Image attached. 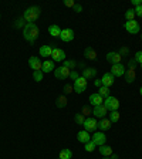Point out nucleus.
<instances>
[{
  "label": "nucleus",
  "mask_w": 142,
  "mask_h": 159,
  "mask_svg": "<svg viewBox=\"0 0 142 159\" xmlns=\"http://www.w3.org/2000/svg\"><path fill=\"white\" fill-rule=\"evenodd\" d=\"M63 91H64V95L71 94V93H74V87L71 85V84H66V85L63 87Z\"/></svg>",
  "instance_id": "37"
},
{
  "label": "nucleus",
  "mask_w": 142,
  "mask_h": 159,
  "mask_svg": "<svg viewBox=\"0 0 142 159\" xmlns=\"http://www.w3.org/2000/svg\"><path fill=\"white\" fill-rule=\"evenodd\" d=\"M99 153L104 156V158H109V156L112 155V148L109 145H103V146H99Z\"/></svg>",
  "instance_id": "24"
},
{
  "label": "nucleus",
  "mask_w": 142,
  "mask_h": 159,
  "mask_svg": "<svg viewBox=\"0 0 142 159\" xmlns=\"http://www.w3.org/2000/svg\"><path fill=\"white\" fill-rule=\"evenodd\" d=\"M135 10L134 9H128L125 11V19H126V21H131V20H135Z\"/></svg>",
  "instance_id": "29"
},
{
  "label": "nucleus",
  "mask_w": 142,
  "mask_h": 159,
  "mask_svg": "<svg viewBox=\"0 0 142 159\" xmlns=\"http://www.w3.org/2000/svg\"><path fill=\"white\" fill-rule=\"evenodd\" d=\"M70 73H71V70L64 67V66H61V67L54 70V77L58 80H66V78H70Z\"/></svg>",
  "instance_id": "5"
},
{
  "label": "nucleus",
  "mask_w": 142,
  "mask_h": 159,
  "mask_svg": "<svg viewBox=\"0 0 142 159\" xmlns=\"http://www.w3.org/2000/svg\"><path fill=\"white\" fill-rule=\"evenodd\" d=\"M73 9H74V11H76V13H81V11H83V6H81V4H76Z\"/></svg>",
  "instance_id": "44"
},
{
  "label": "nucleus",
  "mask_w": 142,
  "mask_h": 159,
  "mask_svg": "<svg viewBox=\"0 0 142 159\" xmlns=\"http://www.w3.org/2000/svg\"><path fill=\"white\" fill-rule=\"evenodd\" d=\"M136 66H138V63L135 61V58L128 60V68H135L136 70Z\"/></svg>",
  "instance_id": "40"
},
{
  "label": "nucleus",
  "mask_w": 142,
  "mask_h": 159,
  "mask_svg": "<svg viewBox=\"0 0 142 159\" xmlns=\"http://www.w3.org/2000/svg\"><path fill=\"white\" fill-rule=\"evenodd\" d=\"M125 30L131 34H138L139 33V23L136 20H131L125 23Z\"/></svg>",
  "instance_id": "11"
},
{
  "label": "nucleus",
  "mask_w": 142,
  "mask_h": 159,
  "mask_svg": "<svg viewBox=\"0 0 142 159\" xmlns=\"http://www.w3.org/2000/svg\"><path fill=\"white\" fill-rule=\"evenodd\" d=\"M134 58H135L136 63L142 64V51H136V53H135V57H134Z\"/></svg>",
  "instance_id": "41"
},
{
  "label": "nucleus",
  "mask_w": 142,
  "mask_h": 159,
  "mask_svg": "<svg viewBox=\"0 0 142 159\" xmlns=\"http://www.w3.org/2000/svg\"><path fill=\"white\" fill-rule=\"evenodd\" d=\"M54 70H56V67H54L53 60H46V61H43V67H41L43 74H48V73H51V71H54Z\"/></svg>",
  "instance_id": "16"
},
{
  "label": "nucleus",
  "mask_w": 142,
  "mask_h": 159,
  "mask_svg": "<svg viewBox=\"0 0 142 159\" xmlns=\"http://www.w3.org/2000/svg\"><path fill=\"white\" fill-rule=\"evenodd\" d=\"M78 67H80V68H87L85 64H84V63H80V64H78Z\"/></svg>",
  "instance_id": "48"
},
{
  "label": "nucleus",
  "mask_w": 142,
  "mask_h": 159,
  "mask_svg": "<svg viewBox=\"0 0 142 159\" xmlns=\"http://www.w3.org/2000/svg\"><path fill=\"white\" fill-rule=\"evenodd\" d=\"M39 53L41 57H51V54H53V47L51 46H41L39 50Z\"/></svg>",
  "instance_id": "21"
},
{
  "label": "nucleus",
  "mask_w": 142,
  "mask_h": 159,
  "mask_svg": "<svg viewBox=\"0 0 142 159\" xmlns=\"http://www.w3.org/2000/svg\"><path fill=\"white\" fill-rule=\"evenodd\" d=\"M74 121H76L77 124H80V125H83L84 121H85V116H84L83 114H76V115H74Z\"/></svg>",
  "instance_id": "36"
},
{
  "label": "nucleus",
  "mask_w": 142,
  "mask_h": 159,
  "mask_svg": "<svg viewBox=\"0 0 142 159\" xmlns=\"http://www.w3.org/2000/svg\"><path fill=\"white\" fill-rule=\"evenodd\" d=\"M139 66H141V68H142V64H139Z\"/></svg>",
  "instance_id": "50"
},
{
  "label": "nucleus",
  "mask_w": 142,
  "mask_h": 159,
  "mask_svg": "<svg viewBox=\"0 0 142 159\" xmlns=\"http://www.w3.org/2000/svg\"><path fill=\"white\" fill-rule=\"evenodd\" d=\"M118 158H119V156H118V155H114V153L109 156V159H118Z\"/></svg>",
  "instance_id": "47"
},
{
  "label": "nucleus",
  "mask_w": 142,
  "mask_h": 159,
  "mask_svg": "<svg viewBox=\"0 0 142 159\" xmlns=\"http://www.w3.org/2000/svg\"><path fill=\"white\" fill-rule=\"evenodd\" d=\"M26 20L23 19V17H20V19H17L16 21H14V27H16V29H21V27H23L24 29V26H26Z\"/></svg>",
  "instance_id": "34"
},
{
  "label": "nucleus",
  "mask_w": 142,
  "mask_h": 159,
  "mask_svg": "<svg viewBox=\"0 0 142 159\" xmlns=\"http://www.w3.org/2000/svg\"><path fill=\"white\" fill-rule=\"evenodd\" d=\"M124 75H125V81L128 84H132L134 81H135V78H136V70L135 68H128L125 71V74H124Z\"/></svg>",
  "instance_id": "18"
},
{
  "label": "nucleus",
  "mask_w": 142,
  "mask_h": 159,
  "mask_svg": "<svg viewBox=\"0 0 142 159\" xmlns=\"http://www.w3.org/2000/svg\"><path fill=\"white\" fill-rule=\"evenodd\" d=\"M134 10H135V14H136V16L142 17V4H141V6H138V7H135Z\"/></svg>",
  "instance_id": "43"
},
{
  "label": "nucleus",
  "mask_w": 142,
  "mask_h": 159,
  "mask_svg": "<svg viewBox=\"0 0 142 159\" xmlns=\"http://www.w3.org/2000/svg\"><path fill=\"white\" fill-rule=\"evenodd\" d=\"M114 81H115V77H114L111 73H105L103 75V78H101V83H103V85L104 87H108V88L114 84Z\"/></svg>",
  "instance_id": "15"
},
{
  "label": "nucleus",
  "mask_w": 142,
  "mask_h": 159,
  "mask_svg": "<svg viewBox=\"0 0 142 159\" xmlns=\"http://www.w3.org/2000/svg\"><path fill=\"white\" fill-rule=\"evenodd\" d=\"M73 158V152H71V149L68 148H64L60 151V159H71Z\"/></svg>",
  "instance_id": "27"
},
{
  "label": "nucleus",
  "mask_w": 142,
  "mask_h": 159,
  "mask_svg": "<svg viewBox=\"0 0 142 159\" xmlns=\"http://www.w3.org/2000/svg\"><path fill=\"white\" fill-rule=\"evenodd\" d=\"M0 19H2V14H0Z\"/></svg>",
  "instance_id": "53"
},
{
  "label": "nucleus",
  "mask_w": 142,
  "mask_h": 159,
  "mask_svg": "<svg viewBox=\"0 0 142 159\" xmlns=\"http://www.w3.org/2000/svg\"><path fill=\"white\" fill-rule=\"evenodd\" d=\"M83 125H84V129H85L87 132H95V129L98 128V122L95 121V118H91V116L85 118Z\"/></svg>",
  "instance_id": "6"
},
{
  "label": "nucleus",
  "mask_w": 142,
  "mask_h": 159,
  "mask_svg": "<svg viewBox=\"0 0 142 159\" xmlns=\"http://www.w3.org/2000/svg\"><path fill=\"white\" fill-rule=\"evenodd\" d=\"M121 60H122V57L119 56V53L111 51V53L107 54V61H108V63H111L112 66H114V64H119V63H121Z\"/></svg>",
  "instance_id": "14"
},
{
  "label": "nucleus",
  "mask_w": 142,
  "mask_h": 159,
  "mask_svg": "<svg viewBox=\"0 0 142 159\" xmlns=\"http://www.w3.org/2000/svg\"><path fill=\"white\" fill-rule=\"evenodd\" d=\"M58 159H60V158H58Z\"/></svg>",
  "instance_id": "54"
},
{
  "label": "nucleus",
  "mask_w": 142,
  "mask_h": 159,
  "mask_svg": "<svg viewBox=\"0 0 142 159\" xmlns=\"http://www.w3.org/2000/svg\"><path fill=\"white\" fill-rule=\"evenodd\" d=\"M60 39L64 43H70L74 40V31L71 29H63L61 30V34H60Z\"/></svg>",
  "instance_id": "10"
},
{
  "label": "nucleus",
  "mask_w": 142,
  "mask_h": 159,
  "mask_svg": "<svg viewBox=\"0 0 142 159\" xmlns=\"http://www.w3.org/2000/svg\"><path fill=\"white\" fill-rule=\"evenodd\" d=\"M139 94H141V95H142V87H141V89H139Z\"/></svg>",
  "instance_id": "49"
},
{
  "label": "nucleus",
  "mask_w": 142,
  "mask_h": 159,
  "mask_svg": "<svg viewBox=\"0 0 142 159\" xmlns=\"http://www.w3.org/2000/svg\"><path fill=\"white\" fill-rule=\"evenodd\" d=\"M84 146H85V148H84V149H85L87 152H88V153H91V152H94V149H95V146H97V145L93 142V141H89V142L84 143Z\"/></svg>",
  "instance_id": "32"
},
{
  "label": "nucleus",
  "mask_w": 142,
  "mask_h": 159,
  "mask_svg": "<svg viewBox=\"0 0 142 159\" xmlns=\"http://www.w3.org/2000/svg\"><path fill=\"white\" fill-rule=\"evenodd\" d=\"M104 107H105L108 111H118L119 108V101L115 98V97H107L104 99Z\"/></svg>",
  "instance_id": "4"
},
{
  "label": "nucleus",
  "mask_w": 142,
  "mask_h": 159,
  "mask_svg": "<svg viewBox=\"0 0 142 159\" xmlns=\"http://www.w3.org/2000/svg\"><path fill=\"white\" fill-rule=\"evenodd\" d=\"M81 114H83L84 116H91L93 115V108H91V105H83Z\"/></svg>",
  "instance_id": "30"
},
{
  "label": "nucleus",
  "mask_w": 142,
  "mask_h": 159,
  "mask_svg": "<svg viewBox=\"0 0 142 159\" xmlns=\"http://www.w3.org/2000/svg\"><path fill=\"white\" fill-rule=\"evenodd\" d=\"M87 85H88V81H87L84 77H80V78H77L76 81H74L73 87H74V93L77 94H83L84 91L87 89Z\"/></svg>",
  "instance_id": "3"
},
{
  "label": "nucleus",
  "mask_w": 142,
  "mask_h": 159,
  "mask_svg": "<svg viewBox=\"0 0 142 159\" xmlns=\"http://www.w3.org/2000/svg\"><path fill=\"white\" fill-rule=\"evenodd\" d=\"M91 141H93L97 146H103V145H105V142H107V136L104 132H94V135L91 136Z\"/></svg>",
  "instance_id": "7"
},
{
  "label": "nucleus",
  "mask_w": 142,
  "mask_h": 159,
  "mask_svg": "<svg viewBox=\"0 0 142 159\" xmlns=\"http://www.w3.org/2000/svg\"><path fill=\"white\" fill-rule=\"evenodd\" d=\"M51 57H53V61H54V63H60V61H64V60H67L64 50L57 48V47H53V54H51Z\"/></svg>",
  "instance_id": "9"
},
{
  "label": "nucleus",
  "mask_w": 142,
  "mask_h": 159,
  "mask_svg": "<svg viewBox=\"0 0 142 159\" xmlns=\"http://www.w3.org/2000/svg\"><path fill=\"white\" fill-rule=\"evenodd\" d=\"M64 6L71 7V9H73V7L76 6V2H74V0H64Z\"/></svg>",
  "instance_id": "42"
},
{
  "label": "nucleus",
  "mask_w": 142,
  "mask_h": 159,
  "mask_svg": "<svg viewBox=\"0 0 142 159\" xmlns=\"http://www.w3.org/2000/svg\"><path fill=\"white\" fill-rule=\"evenodd\" d=\"M39 34H40V30L37 27L36 23H27L23 29V37L26 41L29 43H34L37 39H39Z\"/></svg>",
  "instance_id": "1"
},
{
  "label": "nucleus",
  "mask_w": 142,
  "mask_h": 159,
  "mask_svg": "<svg viewBox=\"0 0 142 159\" xmlns=\"http://www.w3.org/2000/svg\"><path fill=\"white\" fill-rule=\"evenodd\" d=\"M40 14H41V9L37 6H31L29 9H26V11L23 14V19L26 20L27 23H34L40 17Z\"/></svg>",
  "instance_id": "2"
},
{
  "label": "nucleus",
  "mask_w": 142,
  "mask_h": 159,
  "mask_svg": "<svg viewBox=\"0 0 142 159\" xmlns=\"http://www.w3.org/2000/svg\"><path fill=\"white\" fill-rule=\"evenodd\" d=\"M80 77H81V75H80V74L77 73L76 70H71V73H70V78L73 80V81H76V80H77V78H80Z\"/></svg>",
  "instance_id": "39"
},
{
  "label": "nucleus",
  "mask_w": 142,
  "mask_h": 159,
  "mask_svg": "<svg viewBox=\"0 0 142 159\" xmlns=\"http://www.w3.org/2000/svg\"><path fill=\"white\" fill-rule=\"evenodd\" d=\"M119 118H121V114L118 112V111H111V114H109V121H111V122H118L119 121Z\"/></svg>",
  "instance_id": "28"
},
{
  "label": "nucleus",
  "mask_w": 142,
  "mask_h": 159,
  "mask_svg": "<svg viewBox=\"0 0 142 159\" xmlns=\"http://www.w3.org/2000/svg\"><path fill=\"white\" fill-rule=\"evenodd\" d=\"M125 71H126L125 66H124L122 63H119V64H114V66L111 67V71H109V73L112 74L114 77H122L124 74H125Z\"/></svg>",
  "instance_id": "8"
},
{
  "label": "nucleus",
  "mask_w": 142,
  "mask_h": 159,
  "mask_svg": "<svg viewBox=\"0 0 142 159\" xmlns=\"http://www.w3.org/2000/svg\"><path fill=\"white\" fill-rule=\"evenodd\" d=\"M141 40H142V34H141Z\"/></svg>",
  "instance_id": "51"
},
{
  "label": "nucleus",
  "mask_w": 142,
  "mask_h": 159,
  "mask_svg": "<svg viewBox=\"0 0 142 159\" xmlns=\"http://www.w3.org/2000/svg\"><path fill=\"white\" fill-rule=\"evenodd\" d=\"M95 75H97V70L94 68V67H87V68L83 70V75H81V77H84V78L88 81V80L94 78Z\"/></svg>",
  "instance_id": "19"
},
{
  "label": "nucleus",
  "mask_w": 142,
  "mask_h": 159,
  "mask_svg": "<svg viewBox=\"0 0 142 159\" xmlns=\"http://www.w3.org/2000/svg\"><path fill=\"white\" fill-rule=\"evenodd\" d=\"M132 4H134L135 7L141 6V4H142V0H132Z\"/></svg>",
  "instance_id": "45"
},
{
  "label": "nucleus",
  "mask_w": 142,
  "mask_h": 159,
  "mask_svg": "<svg viewBox=\"0 0 142 159\" xmlns=\"http://www.w3.org/2000/svg\"><path fill=\"white\" fill-rule=\"evenodd\" d=\"M67 104H68V99H67V97L64 95V94H61V95L57 97V99H56L57 108H66Z\"/></svg>",
  "instance_id": "22"
},
{
  "label": "nucleus",
  "mask_w": 142,
  "mask_h": 159,
  "mask_svg": "<svg viewBox=\"0 0 142 159\" xmlns=\"http://www.w3.org/2000/svg\"><path fill=\"white\" fill-rule=\"evenodd\" d=\"M107 111H108V109H107L105 107H104V104H103V105H99V107H94L93 114H94L95 118H104L105 114H107Z\"/></svg>",
  "instance_id": "20"
},
{
  "label": "nucleus",
  "mask_w": 142,
  "mask_h": 159,
  "mask_svg": "<svg viewBox=\"0 0 142 159\" xmlns=\"http://www.w3.org/2000/svg\"><path fill=\"white\" fill-rule=\"evenodd\" d=\"M29 66H30V68H33V71H40L41 67H43V61H41L39 57H30Z\"/></svg>",
  "instance_id": "12"
},
{
  "label": "nucleus",
  "mask_w": 142,
  "mask_h": 159,
  "mask_svg": "<svg viewBox=\"0 0 142 159\" xmlns=\"http://www.w3.org/2000/svg\"><path fill=\"white\" fill-rule=\"evenodd\" d=\"M94 85L98 87V88H99V87H103V83H101V80H95V81H94Z\"/></svg>",
  "instance_id": "46"
},
{
  "label": "nucleus",
  "mask_w": 142,
  "mask_h": 159,
  "mask_svg": "<svg viewBox=\"0 0 142 159\" xmlns=\"http://www.w3.org/2000/svg\"><path fill=\"white\" fill-rule=\"evenodd\" d=\"M84 57L87 60H97V51L93 48V47H87L84 50Z\"/></svg>",
  "instance_id": "23"
},
{
  "label": "nucleus",
  "mask_w": 142,
  "mask_h": 159,
  "mask_svg": "<svg viewBox=\"0 0 142 159\" xmlns=\"http://www.w3.org/2000/svg\"><path fill=\"white\" fill-rule=\"evenodd\" d=\"M48 33L53 37H60V34H61V29H60L57 24H51V26L48 27Z\"/></svg>",
  "instance_id": "26"
},
{
  "label": "nucleus",
  "mask_w": 142,
  "mask_h": 159,
  "mask_svg": "<svg viewBox=\"0 0 142 159\" xmlns=\"http://www.w3.org/2000/svg\"><path fill=\"white\" fill-rule=\"evenodd\" d=\"M104 159H109V158H104Z\"/></svg>",
  "instance_id": "52"
},
{
  "label": "nucleus",
  "mask_w": 142,
  "mask_h": 159,
  "mask_svg": "<svg viewBox=\"0 0 142 159\" xmlns=\"http://www.w3.org/2000/svg\"><path fill=\"white\" fill-rule=\"evenodd\" d=\"M77 141L81 143H87L91 141V135H89V132H87L85 129H84V131H80V132L77 134Z\"/></svg>",
  "instance_id": "17"
},
{
  "label": "nucleus",
  "mask_w": 142,
  "mask_h": 159,
  "mask_svg": "<svg viewBox=\"0 0 142 159\" xmlns=\"http://www.w3.org/2000/svg\"><path fill=\"white\" fill-rule=\"evenodd\" d=\"M118 53H119V56H121V57L128 56V54H129V48H128V47H121V50H119Z\"/></svg>",
  "instance_id": "38"
},
{
  "label": "nucleus",
  "mask_w": 142,
  "mask_h": 159,
  "mask_svg": "<svg viewBox=\"0 0 142 159\" xmlns=\"http://www.w3.org/2000/svg\"><path fill=\"white\" fill-rule=\"evenodd\" d=\"M98 94L103 97V98H104V97L107 98V97H109V88H108V87H104V85L99 87V88H98Z\"/></svg>",
  "instance_id": "31"
},
{
  "label": "nucleus",
  "mask_w": 142,
  "mask_h": 159,
  "mask_svg": "<svg viewBox=\"0 0 142 159\" xmlns=\"http://www.w3.org/2000/svg\"><path fill=\"white\" fill-rule=\"evenodd\" d=\"M88 101H89V105H94V107H99V105H103L104 104V98L99 95L98 93L91 94L89 98H88Z\"/></svg>",
  "instance_id": "13"
},
{
  "label": "nucleus",
  "mask_w": 142,
  "mask_h": 159,
  "mask_svg": "<svg viewBox=\"0 0 142 159\" xmlns=\"http://www.w3.org/2000/svg\"><path fill=\"white\" fill-rule=\"evenodd\" d=\"M111 125H112V122H111L109 119H107V118H103L98 122V128L101 129V131H108V129L111 128Z\"/></svg>",
  "instance_id": "25"
},
{
  "label": "nucleus",
  "mask_w": 142,
  "mask_h": 159,
  "mask_svg": "<svg viewBox=\"0 0 142 159\" xmlns=\"http://www.w3.org/2000/svg\"><path fill=\"white\" fill-rule=\"evenodd\" d=\"M63 63H64L63 66L67 67V68H70V70H71V68H76V67H77V63L74 61V60H64Z\"/></svg>",
  "instance_id": "33"
},
{
  "label": "nucleus",
  "mask_w": 142,
  "mask_h": 159,
  "mask_svg": "<svg viewBox=\"0 0 142 159\" xmlns=\"http://www.w3.org/2000/svg\"><path fill=\"white\" fill-rule=\"evenodd\" d=\"M43 77H44V74H43L41 70H40V71H34L33 73V78H34V81H37V83L43 81Z\"/></svg>",
  "instance_id": "35"
}]
</instances>
